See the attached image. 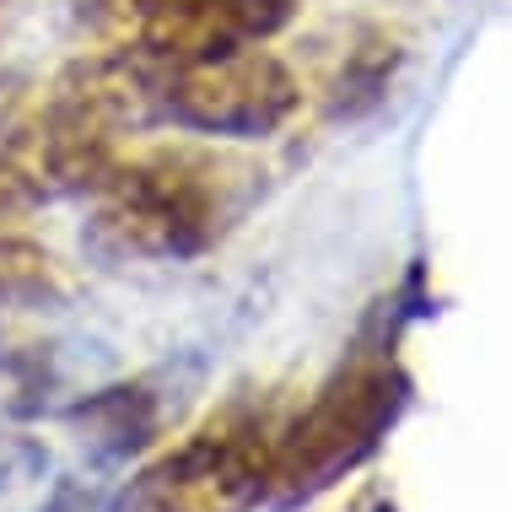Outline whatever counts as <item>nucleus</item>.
Segmentation results:
<instances>
[{"instance_id": "obj_1", "label": "nucleus", "mask_w": 512, "mask_h": 512, "mask_svg": "<svg viewBox=\"0 0 512 512\" xmlns=\"http://www.w3.org/2000/svg\"><path fill=\"white\" fill-rule=\"evenodd\" d=\"M232 168L200 146L119 157L98 195V238L135 259H200L232 221Z\"/></svg>"}, {"instance_id": "obj_2", "label": "nucleus", "mask_w": 512, "mask_h": 512, "mask_svg": "<svg viewBox=\"0 0 512 512\" xmlns=\"http://www.w3.org/2000/svg\"><path fill=\"white\" fill-rule=\"evenodd\" d=\"M410 399V383L389 356H356L318 389V399L281 426L270 464V502L302 507L308 496L329 491L340 475H351L362 459L378 453V442L394 432L399 410Z\"/></svg>"}, {"instance_id": "obj_3", "label": "nucleus", "mask_w": 512, "mask_h": 512, "mask_svg": "<svg viewBox=\"0 0 512 512\" xmlns=\"http://www.w3.org/2000/svg\"><path fill=\"white\" fill-rule=\"evenodd\" d=\"M281 426L259 405H227L221 415L162 453L130 480L119 512H248L270 496V464Z\"/></svg>"}, {"instance_id": "obj_4", "label": "nucleus", "mask_w": 512, "mask_h": 512, "mask_svg": "<svg viewBox=\"0 0 512 512\" xmlns=\"http://www.w3.org/2000/svg\"><path fill=\"white\" fill-rule=\"evenodd\" d=\"M292 17L297 0H81V27L98 49H124L151 71L259 49Z\"/></svg>"}, {"instance_id": "obj_5", "label": "nucleus", "mask_w": 512, "mask_h": 512, "mask_svg": "<svg viewBox=\"0 0 512 512\" xmlns=\"http://www.w3.org/2000/svg\"><path fill=\"white\" fill-rule=\"evenodd\" d=\"M302 87L281 54L238 49L221 60L157 71V119L189 135H227V141H259L275 135L297 114Z\"/></svg>"}, {"instance_id": "obj_6", "label": "nucleus", "mask_w": 512, "mask_h": 512, "mask_svg": "<svg viewBox=\"0 0 512 512\" xmlns=\"http://www.w3.org/2000/svg\"><path fill=\"white\" fill-rule=\"evenodd\" d=\"M71 421L98 459H135V453H146L162 437L168 410H162V394L151 383H114V389H98L92 399H81Z\"/></svg>"}, {"instance_id": "obj_7", "label": "nucleus", "mask_w": 512, "mask_h": 512, "mask_svg": "<svg viewBox=\"0 0 512 512\" xmlns=\"http://www.w3.org/2000/svg\"><path fill=\"white\" fill-rule=\"evenodd\" d=\"M389 71H394V44L389 38H367V44H356L351 60H345V71H340V81H335L329 108H335V114H362L367 103L383 98Z\"/></svg>"}, {"instance_id": "obj_8", "label": "nucleus", "mask_w": 512, "mask_h": 512, "mask_svg": "<svg viewBox=\"0 0 512 512\" xmlns=\"http://www.w3.org/2000/svg\"><path fill=\"white\" fill-rule=\"evenodd\" d=\"M38 205V189H33V178H27L11 157H0V238H6L11 227L27 216Z\"/></svg>"}, {"instance_id": "obj_9", "label": "nucleus", "mask_w": 512, "mask_h": 512, "mask_svg": "<svg viewBox=\"0 0 512 512\" xmlns=\"http://www.w3.org/2000/svg\"><path fill=\"white\" fill-rule=\"evenodd\" d=\"M44 512H103V507L92 502V491H81L76 480H65V486H54V496H49Z\"/></svg>"}, {"instance_id": "obj_10", "label": "nucleus", "mask_w": 512, "mask_h": 512, "mask_svg": "<svg viewBox=\"0 0 512 512\" xmlns=\"http://www.w3.org/2000/svg\"><path fill=\"white\" fill-rule=\"evenodd\" d=\"M378 512H394V507H378Z\"/></svg>"}]
</instances>
